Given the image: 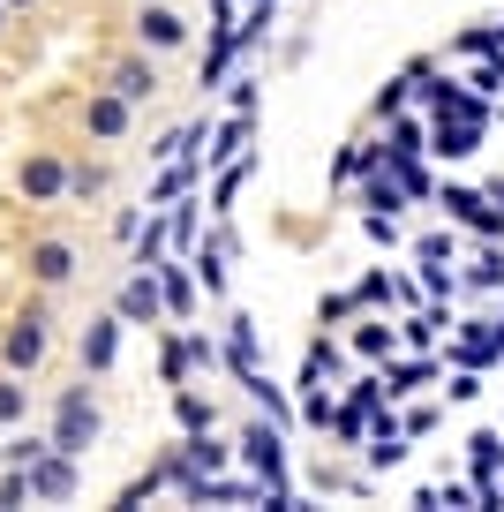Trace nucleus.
I'll return each instance as SVG.
<instances>
[{"mask_svg": "<svg viewBox=\"0 0 504 512\" xmlns=\"http://www.w3.org/2000/svg\"><path fill=\"white\" fill-rule=\"evenodd\" d=\"M91 437H98V407H91V392H68V400H61V430H53V445L76 460Z\"/></svg>", "mask_w": 504, "mask_h": 512, "instance_id": "obj_1", "label": "nucleus"}, {"mask_svg": "<svg viewBox=\"0 0 504 512\" xmlns=\"http://www.w3.org/2000/svg\"><path fill=\"white\" fill-rule=\"evenodd\" d=\"M23 475H31V497H68V490H76V467H68V452H61V445H53V460L38 452Z\"/></svg>", "mask_w": 504, "mask_h": 512, "instance_id": "obj_2", "label": "nucleus"}, {"mask_svg": "<svg viewBox=\"0 0 504 512\" xmlns=\"http://www.w3.org/2000/svg\"><path fill=\"white\" fill-rule=\"evenodd\" d=\"M8 362H16V369H38V362H46V317H23L16 332H8Z\"/></svg>", "mask_w": 504, "mask_h": 512, "instance_id": "obj_3", "label": "nucleus"}, {"mask_svg": "<svg viewBox=\"0 0 504 512\" xmlns=\"http://www.w3.org/2000/svg\"><path fill=\"white\" fill-rule=\"evenodd\" d=\"M136 38H143V46H181V16H174V8H143Z\"/></svg>", "mask_w": 504, "mask_h": 512, "instance_id": "obj_4", "label": "nucleus"}, {"mask_svg": "<svg viewBox=\"0 0 504 512\" xmlns=\"http://www.w3.org/2000/svg\"><path fill=\"white\" fill-rule=\"evenodd\" d=\"M31 272H38V279H46V287H61V279H68V272H76V256H68V249H61V241H38V249H31Z\"/></svg>", "mask_w": 504, "mask_h": 512, "instance_id": "obj_5", "label": "nucleus"}, {"mask_svg": "<svg viewBox=\"0 0 504 512\" xmlns=\"http://www.w3.org/2000/svg\"><path fill=\"white\" fill-rule=\"evenodd\" d=\"M444 204H452L459 219H474V226H482V234H497V226H504V219H497V211H489V204H482V196H474V189H452V196H444Z\"/></svg>", "mask_w": 504, "mask_h": 512, "instance_id": "obj_6", "label": "nucleus"}, {"mask_svg": "<svg viewBox=\"0 0 504 512\" xmlns=\"http://www.w3.org/2000/svg\"><path fill=\"white\" fill-rule=\"evenodd\" d=\"M23 189H31V196H61V166H53V159H31V166H23Z\"/></svg>", "mask_w": 504, "mask_h": 512, "instance_id": "obj_7", "label": "nucleus"}, {"mask_svg": "<svg viewBox=\"0 0 504 512\" xmlns=\"http://www.w3.org/2000/svg\"><path fill=\"white\" fill-rule=\"evenodd\" d=\"M249 467H264V475L279 482V437L271 430H249Z\"/></svg>", "mask_w": 504, "mask_h": 512, "instance_id": "obj_8", "label": "nucleus"}, {"mask_svg": "<svg viewBox=\"0 0 504 512\" xmlns=\"http://www.w3.org/2000/svg\"><path fill=\"white\" fill-rule=\"evenodd\" d=\"M151 68H136V61H121V68H113V91H121V98H143V91H151Z\"/></svg>", "mask_w": 504, "mask_h": 512, "instance_id": "obj_9", "label": "nucleus"}, {"mask_svg": "<svg viewBox=\"0 0 504 512\" xmlns=\"http://www.w3.org/2000/svg\"><path fill=\"white\" fill-rule=\"evenodd\" d=\"M83 362H91V369L113 362V324H91V332H83Z\"/></svg>", "mask_w": 504, "mask_h": 512, "instance_id": "obj_10", "label": "nucleus"}, {"mask_svg": "<svg viewBox=\"0 0 504 512\" xmlns=\"http://www.w3.org/2000/svg\"><path fill=\"white\" fill-rule=\"evenodd\" d=\"M121 309H128V317H158V287H151V279H136V287L121 294Z\"/></svg>", "mask_w": 504, "mask_h": 512, "instance_id": "obj_11", "label": "nucleus"}, {"mask_svg": "<svg viewBox=\"0 0 504 512\" xmlns=\"http://www.w3.org/2000/svg\"><path fill=\"white\" fill-rule=\"evenodd\" d=\"M91 128L113 136V128H121V98H91Z\"/></svg>", "mask_w": 504, "mask_h": 512, "instance_id": "obj_12", "label": "nucleus"}, {"mask_svg": "<svg viewBox=\"0 0 504 512\" xmlns=\"http://www.w3.org/2000/svg\"><path fill=\"white\" fill-rule=\"evenodd\" d=\"M16 415H23V384L0 377V422H16Z\"/></svg>", "mask_w": 504, "mask_h": 512, "instance_id": "obj_13", "label": "nucleus"}, {"mask_svg": "<svg viewBox=\"0 0 504 512\" xmlns=\"http://www.w3.org/2000/svg\"><path fill=\"white\" fill-rule=\"evenodd\" d=\"M8 8H31V0H8Z\"/></svg>", "mask_w": 504, "mask_h": 512, "instance_id": "obj_14", "label": "nucleus"}, {"mask_svg": "<svg viewBox=\"0 0 504 512\" xmlns=\"http://www.w3.org/2000/svg\"><path fill=\"white\" fill-rule=\"evenodd\" d=\"M0 16H8V0H0Z\"/></svg>", "mask_w": 504, "mask_h": 512, "instance_id": "obj_15", "label": "nucleus"}]
</instances>
